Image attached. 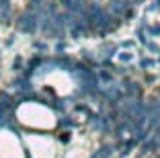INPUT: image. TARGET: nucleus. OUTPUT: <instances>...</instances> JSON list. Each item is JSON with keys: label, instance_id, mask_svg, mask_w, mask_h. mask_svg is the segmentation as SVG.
<instances>
[{"label": "nucleus", "instance_id": "17", "mask_svg": "<svg viewBox=\"0 0 160 158\" xmlns=\"http://www.w3.org/2000/svg\"><path fill=\"white\" fill-rule=\"evenodd\" d=\"M56 49H58V51H64V49H66V43H62V41H60V43L56 45Z\"/></svg>", "mask_w": 160, "mask_h": 158}, {"label": "nucleus", "instance_id": "3", "mask_svg": "<svg viewBox=\"0 0 160 158\" xmlns=\"http://www.w3.org/2000/svg\"><path fill=\"white\" fill-rule=\"evenodd\" d=\"M12 97H10L8 93H0V109H2V111H8V109H12Z\"/></svg>", "mask_w": 160, "mask_h": 158}, {"label": "nucleus", "instance_id": "18", "mask_svg": "<svg viewBox=\"0 0 160 158\" xmlns=\"http://www.w3.org/2000/svg\"><path fill=\"white\" fill-rule=\"evenodd\" d=\"M33 45L37 47V49H45V45H43V43H39V41H37V43H33Z\"/></svg>", "mask_w": 160, "mask_h": 158}, {"label": "nucleus", "instance_id": "11", "mask_svg": "<svg viewBox=\"0 0 160 158\" xmlns=\"http://www.w3.org/2000/svg\"><path fill=\"white\" fill-rule=\"evenodd\" d=\"M99 76L105 80V82H111V80H113V74H111V72H107V70H101Z\"/></svg>", "mask_w": 160, "mask_h": 158}, {"label": "nucleus", "instance_id": "8", "mask_svg": "<svg viewBox=\"0 0 160 158\" xmlns=\"http://www.w3.org/2000/svg\"><path fill=\"white\" fill-rule=\"evenodd\" d=\"M39 8H41V0H31L29 6H27V13H35V10H39Z\"/></svg>", "mask_w": 160, "mask_h": 158}, {"label": "nucleus", "instance_id": "19", "mask_svg": "<svg viewBox=\"0 0 160 158\" xmlns=\"http://www.w3.org/2000/svg\"><path fill=\"white\" fill-rule=\"evenodd\" d=\"M8 2L10 0H0V4H4V6H8Z\"/></svg>", "mask_w": 160, "mask_h": 158}, {"label": "nucleus", "instance_id": "16", "mask_svg": "<svg viewBox=\"0 0 160 158\" xmlns=\"http://www.w3.org/2000/svg\"><path fill=\"white\" fill-rule=\"evenodd\" d=\"M68 140H70V135H68V134H62L60 135V142H62V144H66Z\"/></svg>", "mask_w": 160, "mask_h": 158}, {"label": "nucleus", "instance_id": "1", "mask_svg": "<svg viewBox=\"0 0 160 158\" xmlns=\"http://www.w3.org/2000/svg\"><path fill=\"white\" fill-rule=\"evenodd\" d=\"M14 25H17V29H19V31L31 35V33H35V31H37V27H39L37 14H35V13H27V10H25L23 14H19V17H17Z\"/></svg>", "mask_w": 160, "mask_h": 158}, {"label": "nucleus", "instance_id": "9", "mask_svg": "<svg viewBox=\"0 0 160 158\" xmlns=\"http://www.w3.org/2000/svg\"><path fill=\"white\" fill-rule=\"evenodd\" d=\"M146 31L152 37H156V35H160V25H146Z\"/></svg>", "mask_w": 160, "mask_h": 158}, {"label": "nucleus", "instance_id": "14", "mask_svg": "<svg viewBox=\"0 0 160 158\" xmlns=\"http://www.w3.org/2000/svg\"><path fill=\"white\" fill-rule=\"evenodd\" d=\"M12 68H14V70H17V72H19V70H21V68H23V58H17V60H14V62H12Z\"/></svg>", "mask_w": 160, "mask_h": 158}, {"label": "nucleus", "instance_id": "4", "mask_svg": "<svg viewBox=\"0 0 160 158\" xmlns=\"http://www.w3.org/2000/svg\"><path fill=\"white\" fill-rule=\"evenodd\" d=\"M127 8H129V4H127V2H123V0H115L113 4H111V10H113V13H117V14H125Z\"/></svg>", "mask_w": 160, "mask_h": 158}, {"label": "nucleus", "instance_id": "10", "mask_svg": "<svg viewBox=\"0 0 160 158\" xmlns=\"http://www.w3.org/2000/svg\"><path fill=\"white\" fill-rule=\"evenodd\" d=\"M133 54H129V51H119V60L123 62V64H127V62H132Z\"/></svg>", "mask_w": 160, "mask_h": 158}, {"label": "nucleus", "instance_id": "7", "mask_svg": "<svg viewBox=\"0 0 160 158\" xmlns=\"http://www.w3.org/2000/svg\"><path fill=\"white\" fill-rule=\"evenodd\" d=\"M109 156H111V146H103L99 150V154H94L92 158H109Z\"/></svg>", "mask_w": 160, "mask_h": 158}, {"label": "nucleus", "instance_id": "13", "mask_svg": "<svg viewBox=\"0 0 160 158\" xmlns=\"http://www.w3.org/2000/svg\"><path fill=\"white\" fill-rule=\"evenodd\" d=\"M140 66H142V68H152V66H154V60L144 58V60H140Z\"/></svg>", "mask_w": 160, "mask_h": 158}, {"label": "nucleus", "instance_id": "15", "mask_svg": "<svg viewBox=\"0 0 160 158\" xmlns=\"http://www.w3.org/2000/svg\"><path fill=\"white\" fill-rule=\"evenodd\" d=\"M62 125H66V127H72V125H74V121H72L70 117H64V119H62Z\"/></svg>", "mask_w": 160, "mask_h": 158}, {"label": "nucleus", "instance_id": "21", "mask_svg": "<svg viewBox=\"0 0 160 158\" xmlns=\"http://www.w3.org/2000/svg\"><path fill=\"white\" fill-rule=\"evenodd\" d=\"M158 62H160V58H158Z\"/></svg>", "mask_w": 160, "mask_h": 158}, {"label": "nucleus", "instance_id": "6", "mask_svg": "<svg viewBox=\"0 0 160 158\" xmlns=\"http://www.w3.org/2000/svg\"><path fill=\"white\" fill-rule=\"evenodd\" d=\"M125 93H127V97H140V86H138V84H127V89H125Z\"/></svg>", "mask_w": 160, "mask_h": 158}, {"label": "nucleus", "instance_id": "20", "mask_svg": "<svg viewBox=\"0 0 160 158\" xmlns=\"http://www.w3.org/2000/svg\"><path fill=\"white\" fill-rule=\"evenodd\" d=\"M154 6H156V8H160V0H156V2H154Z\"/></svg>", "mask_w": 160, "mask_h": 158}, {"label": "nucleus", "instance_id": "5", "mask_svg": "<svg viewBox=\"0 0 160 158\" xmlns=\"http://www.w3.org/2000/svg\"><path fill=\"white\" fill-rule=\"evenodd\" d=\"M14 84H17V89H21V90H31V82H29V78H25V76L17 78Z\"/></svg>", "mask_w": 160, "mask_h": 158}, {"label": "nucleus", "instance_id": "12", "mask_svg": "<svg viewBox=\"0 0 160 158\" xmlns=\"http://www.w3.org/2000/svg\"><path fill=\"white\" fill-rule=\"evenodd\" d=\"M144 45H146L150 51H154V54H158V51H160V49H158V45H156V43H152V41H148V39L144 41Z\"/></svg>", "mask_w": 160, "mask_h": 158}, {"label": "nucleus", "instance_id": "2", "mask_svg": "<svg viewBox=\"0 0 160 158\" xmlns=\"http://www.w3.org/2000/svg\"><path fill=\"white\" fill-rule=\"evenodd\" d=\"M70 31H72V37H84L86 35V25L82 23V21H72L70 25Z\"/></svg>", "mask_w": 160, "mask_h": 158}]
</instances>
